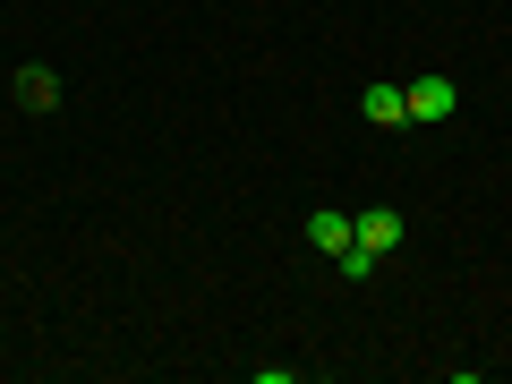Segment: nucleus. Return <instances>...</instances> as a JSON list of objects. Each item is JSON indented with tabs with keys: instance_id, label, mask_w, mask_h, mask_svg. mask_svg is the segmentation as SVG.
Here are the masks:
<instances>
[{
	"instance_id": "4",
	"label": "nucleus",
	"mask_w": 512,
	"mask_h": 384,
	"mask_svg": "<svg viewBox=\"0 0 512 384\" xmlns=\"http://www.w3.org/2000/svg\"><path fill=\"white\" fill-rule=\"evenodd\" d=\"M9 86H18V111H60V77L52 69H18Z\"/></svg>"
},
{
	"instance_id": "3",
	"label": "nucleus",
	"mask_w": 512,
	"mask_h": 384,
	"mask_svg": "<svg viewBox=\"0 0 512 384\" xmlns=\"http://www.w3.org/2000/svg\"><path fill=\"white\" fill-rule=\"evenodd\" d=\"M350 222H359V248H376V256L402 248V214H393V205H376V214H350Z\"/></svg>"
},
{
	"instance_id": "2",
	"label": "nucleus",
	"mask_w": 512,
	"mask_h": 384,
	"mask_svg": "<svg viewBox=\"0 0 512 384\" xmlns=\"http://www.w3.org/2000/svg\"><path fill=\"white\" fill-rule=\"evenodd\" d=\"M350 239H359V222H350V214H333V205H325V214H308V248L316 256H342Z\"/></svg>"
},
{
	"instance_id": "1",
	"label": "nucleus",
	"mask_w": 512,
	"mask_h": 384,
	"mask_svg": "<svg viewBox=\"0 0 512 384\" xmlns=\"http://www.w3.org/2000/svg\"><path fill=\"white\" fill-rule=\"evenodd\" d=\"M410 120H453V77H410Z\"/></svg>"
},
{
	"instance_id": "5",
	"label": "nucleus",
	"mask_w": 512,
	"mask_h": 384,
	"mask_svg": "<svg viewBox=\"0 0 512 384\" xmlns=\"http://www.w3.org/2000/svg\"><path fill=\"white\" fill-rule=\"evenodd\" d=\"M359 111H367L376 128H402V120H410V94H402V86H367V103H359Z\"/></svg>"
}]
</instances>
